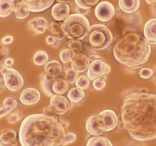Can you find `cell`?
Segmentation results:
<instances>
[{
    "label": "cell",
    "mask_w": 156,
    "mask_h": 146,
    "mask_svg": "<svg viewBox=\"0 0 156 146\" xmlns=\"http://www.w3.org/2000/svg\"><path fill=\"white\" fill-rule=\"evenodd\" d=\"M123 127L134 140L156 138V94L133 92L123 100L120 112Z\"/></svg>",
    "instance_id": "obj_1"
},
{
    "label": "cell",
    "mask_w": 156,
    "mask_h": 146,
    "mask_svg": "<svg viewBox=\"0 0 156 146\" xmlns=\"http://www.w3.org/2000/svg\"><path fill=\"white\" fill-rule=\"evenodd\" d=\"M67 124L44 113L31 114L24 120L19 130L21 146L63 145Z\"/></svg>",
    "instance_id": "obj_2"
},
{
    "label": "cell",
    "mask_w": 156,
    "mask_h": 146,
    "mask_svg": "<svg viewBox=\"0 0 156 146\" xmlns=\"http://www.w3.org/2000/svg\"><path fill=\"white\" fill-rule=\"evenodd\" d=\"M151 46L146 37L136 33H129L117 41L114 47V56L120 64L137 68L148 62Z\"/></svg>",
    "instance_id": "obj_3"
},
{
    "label": "cell",
    "mask_w": 156,
    "mask_h": 146,
    "mask_svg": "<svg viewBox=\"0 0 156 146\" xmlns=\"http://www.w3.org/2000/svg\"><path fill=\"white\" fill-rule=\"evenodd\" d=\"M63 27L69 39L83 40L86 38L90 28L88 18L80 14L69 15L63 22Z\"/></svg>",
    "instance_id": "obj_4"
},
{
    "label": "cell",
    "mask_w": 156,
    "mask_h": 146,
    "mask_svg": "<svg viewBox=\"0 0 156 146\" xmlns=\"http://www.w3.org/2000/svg\"><path fill=\"white\" fill-rule=\"evenodd\" d=\"M113 35L110 29L104 24H94L90 27L86 36L87 43L91 49L104 50L111 46Z\"/></svg>",
    "instance_id": "obj_5"
},
{
    "label": "cell",
    "mask_w": 156,
    "mask_h": 146,
    "mask_svg": "<svg viewBox=\"0 0 156 146\" xmlns=\"http://www.w3.org/2000/svg\"><path fill=\"white\" fill-rule=\"evenodd\" d=\"M48 85L50 86L44 88V90L47 94L52 97L54 95H63L69 90L70 87L69 83L66 79L61 78H51L47 76L42 82V87L47 86Z\"/></svg>",
    "instance_id": "obj_6"
},
{
    "label": "cell",
    "mask_w": 156,
    "mask_h": 146,
    "mask_svg": "<svg viewBox=\"0 0 156 146\" xmlns=\"http://www.w3.org/2000/svg\"><path fill=\"white\" fill-rule=\"evenodd\" d=\"M1 75L4 77L5 87L11 91H17L24 85V79L17 70L4 65L1 68Z\"/></svg>",
    "instance_id": "obj_7"
},
{
    "label": "cell",
    "mask_w": 156,
    "mask_h": 146,
    "mask_svg": "<svg viewBox=\"0 0 156 146\" xmlns=\"http://www.w3.org/2000/svg\"><path fill=\"white\" fill-rule=\"evenodd\" d=\"M85 128L88 132L95 136H100L106 132L107 123L100 116H92L89 117L85 123Z\"/></svg>",
    "instance_id": "obj_8"
},
{
    "label": "cell",
    "mask_w": 156,
    "mask_h": 146,
    "mask_svg": "<svg viewBox=\"0 0 156 146\" xmlns=\"http://www.w3.org/2000/svg\"><path fill=\"white\" fill-rule=\"evenodd\" d=\"M111 68L101 59L98 58L92 60L88 70V77L91 80H96L98 78L108 74Z\"/></svg>",
    "instance_id": "obj_9"
},
{
    "label": "cell",
    "mask_w": 156,
    "mask_h": 146,
    "mask_svg": "<svg viewBox=\"0 0 156 146\" xmlns=\"http://www.w3.org/2000/svg\"><path fill=\"white\" fill-rule=\"evenodd\" d=\"M115 15L114 5L109 2H102L95 8V16L99 21H109Z\"/></svg>",
    "instance_id": "obj_10"
},
{
    "label": "cell",
    "mask_w": 156,
    "mask_h": 146,
    "mask_svg": "<svg viewBox=\"0 0 156 146\" xmlns=\"http://www.w3.org/2000/svg\"><path fill=\"white\" fill-rule=\"evenodd\" d=\"M50 105L59 116L63 115L72 108V103L63 95H54L50 99Z\"/></svg>",
    "instance_id": "obj_11"
},
{
    "label": "cell",
    "mask_w": 156,
    "mask_h": 146,
    "mask_svg": "<svg viewBox=\"0 0 156 146\" xmlns=\"http://www.w3.org/2000/svg\"><path fill=\"white\" fill-rule=\"evenodd\" d=\"M41 94L37 89L33 88H26L20 96V100L25 106H32L39 102Z\"/></svg>",
    "instance_id": "obj_12"
},
{
    "label": "cell",
    "mask_w": 156,
    "mask_h": 146,
    "mask_svg": "<svg viewBox=\"0 0 156 146\" xmlns=\"http://www.w3.org/2000/svg\"><path fill=\"white\" fill-rule=\"evenodd\" d=\"M90 59L85 55L81 53H76L74 59L71 62V66L73 70L78 73L84 72L88 70L90 66Z\"/></svg>",
    "instance_id": "obj_13"
},
{
    "label": "cell",
    "mask_w": 156,
    "mask_h": 146,
    "mask_svg": "<svg viewBox=\"0 0 156 146\" xmlns=\"http://www.w3.org/2000/svg\"><path fill=\"white\" fill-rule=\"evenodd\" d=\"M56 0H24L31 12H41L48 9Z\"/></svg>",
    "instance_id": "obj_14"
},
{
    "label": "cell",
    "mask_w": 156,
    "mask_h": 146,
    "mask_svg": "<svg viewBox=\"0 0 156 146\" xmlns=\"http://www.w3.org/2000/svg\"><path fill=\"white\" fill-rule=\"evenodd\" d=\"M70 12V8L68 4L56 3L52 9V16L56 21H65L69 17Z\"/></svg>",
    "instance_id": "obj_15"
},
{
    "label": "cell",
    "mask_w": 156,
    "mask_h": 146,
    "mask_svg": "<svg viewBox=\"0 0 156 146\" xmlns=\"http://www.w3.org/2000/svg\"><path fill=\"white\" fill-rule=\"evenodd\" d=\"M17 132L12 129H3L0 135V144L1 146L16 145Z\"/></svg>",
    "instance_id": "obj_16"
},
{
    "label": "cell",
    "mask_w": 156,
    "mask_h": 146,
    "mask_svg": "<svg viewBox=\"0 0 156 146\" xmlns=\"http://www.w3.org/2000/svg\"><path fill=\"white\" fill-rule=\"evenodd\" d=\"M99 116H101L106 122V132H110V131L113 130L118 125V118L117 116V114L112 109H106V110L102 111L101 113H100Z\"/></svg>",
    "instance_id": "obj_17"
},
{
    "label": "cell",
    "mask_w": 156,
    "mask_h": 146,
    "mask_svg": "<svg viewBox=\"0 0 156 146\" xmlns=\"http://www.w3.org/2000/svg\"><path fill=\"white\" fill-rule=\"evenodd\" d=\"M47 27H48V23L47 19L44 17H37L34 18L29 21L27 24V27L30 30L34 32L36 34L44 33Z\"/></svg>",
    "instance_id": "obj_18"
},
{
    "label": "cell",
    "mask_w": 156,
    "mask_h": 146,
    "mask_svg": "<svg viewBox=\"0 0 156 146\" xmlns=\"http://www.w3.org/2000/svg\"><path fill=\"white\" fill-rule=\"evenodd\" d=\"M46 75L51 78H56L62 71L61 63L56 60H52L47 62L44 66Z\"/></svg>",
    "instance_id": "obj_19"
},
{
    "label": "cell",
    "mask_w": 156,
    "mask_h": 146,
    "mask_svg": "<svg viewBox=\"0 0 156 146\" xmlns=\"http://www.w3.org/2000/svg\"><path fill=\"white\" fill-rule=\"evenodd\" d=\"M144 35L149 43L156 45V18L147 21L144 27Z\"/></svg>",
    "instance_id": "obj_20"
},
{
    "label": "cell",
    "mask_w": 156,
    "mask_h": 146,
    "mask_svg": "<svg viewBox=\"0 0 156 146\" xmlns=\"http://www.w3.org/2000/svg\"><path fill=\"white\" fill-rule=\"evenodd\" d=\"M119 6L125 13L132 14L139 9L140 0H119Z\"/></svg>",
    "instance_id": "obj_21"
},
{
    "label": "cell",
    "mask_w": 156,
    "mask_h": 146,
    "mask_svg": "<svg viewBox=\"0 0 156 146\" xmlns=\"http://www.w3.org/2000/svg\"><path fill=\"white\" fill-rule=\"evenodd\" d=\"M15 10L13 0H0V17L5 18L12 15Z\"/></svg>",
    "instance_id": "obj_22"
},
{
    "label": "cell",
    "mask_w": 156,
    "mask_h": 146,
    "mask_svg": "<svg viewBox=\"0 0 156 146\" xmlns=\"http://www.w3.org/2000/svg\"><path fill=\"white\" fill-rule=\"evenodd\" d=\"M50 31L56 39L62 40L67 37L63 27V23L52 22L50 26Z\"/></svg>",
    "instance_id": "obj_23"
},
{
    "label": "cell",
    "mask_w": 156,
    "mask_h": 146,
    "mask_svg": "<svg viewBox=\"0 0 156 146\" xmlns=\"http://www.w3.org/2000/svg\"><path fill=\"white\" fill-rule=\"evenodd\" d=\"M30 9L24 2L15 4L14 15L18 19H25L30 15Z\"/></svg>",
    "instance_id": "obj_24"
},
{
    "label": "cell",
    "mask_w": 156,
    "mask_h": 146,
    "mask_svg": "<svg viewBox=\"0 0 156 146\" xmlns=\"http://www.w3.org/2000/svg\"><path fill=\"white\" fill-rule=\"evenodd\" d=\"M85 96V93L83 90L79 88H73L68 92V97L73 103H79L82 101Z\"/></svg>",
    "instance_id": "obj_25"
},
{
    "label": "cell",
    "mask_w": 156,
    "mask_h": 146,
    "mask_svg": "<svg viewBox=\"0 0 156 146\" xmlns=\"http://www.w3.org/2000/svg\"><path fill=\"white\" fill-rule=\"evenodd\" d=\"M87 146H113V144L106 137L94 136L89 138Z\"/></svg>",
    "instance_id": "obj_26"
},
{
    "label": "cell",
    "mask_w": 156,
    "mask_h": 146,
    "mask_svg": "<svg viewBox=\"0 0 156 146\" xmlns=\"http://www.w3.org/2000/svg\"><path fill=\"white\" fill-rule=\"evenodd\" d=\"M49 56L44 50H39L34 56V62L37 65H45L48 62Z\"/></svg>",
    "instance_id": "obj_27"
},
{
    "label": "cell",
    "mask_w": 156,
    "mask_h": 146,
    "mask_svg": "<svg viewBox=\"0 0 156 146\" xmlns=\"http://www.w3.org/2000/svg\"><path fill=\"white\" fill-rule=\"evenodd\" d=\"M76 52L69 48L64 49L60 53V59L63 63H69L72 62V61L74 59L76 56Z\"/></svg>",
    "instance_id": "obj_28"
},
{
    "label": "cell",
    "mask_w": 156,
    "mask_h": 146,
    "mask_svg": "<svg viewBox=\"0 0 156 146\" xmlns=\"http://www.w3.org/2000/svg\"><path fill=\"white\" fill-rule=\"evenodd\" d=\"M68 47L69 48L73 50L76 53H79L82 50H83V43L81 41V40L78 39H70L68 41Z\"/></svg>",
    "instance_id": "obj_29"
},
{
    "label": "cell",
    "mask_w": 156,
    "mask_h": 146,
    "mask_svg": "<svg viewBox=\"0 0 156 146\" xmlns=\"http://www.w3.org/2000/svg\"><path fill=\"white\" fill-rule=\"evenodd\" d=\"M98 2L99 0H76L78 7L85 10H88L93 6L96 5Z\"/></svg>",
    "instance_id": "obj_30"
},
{
    "label": "cell",
    "mask_w": 156,
    "mask_h": 146,
    "mask_svg": "<svg viewBox=\"0 0 156 146\" xmlns=\"http://www.w3.org/2000/svg\"><path fill=\"white\" fill-rule=\"evenodd\" d=\"M76 85L77 88H80V89L85 90L88 89V87L90 85V78L87 76L81 75L78 78V79L76 82Z\"/></svg>",
    "instance_id": "obj_31"
},
{
    "label": "cell",
    "mask_w": 156,
    "mask_h": 146,
    "mask_svg": "<svg viewBox=\"0 0 156 146\" xmlns=\"http://www.w3.org/2000/svg\"><path fill=\"white\" fill-rule=\"evenodd\" d=\"M17 106H18V102L16 99L12 96L5 97L3 100V106L9 110L12 111L17 107Z\"/></svg>",
    "instance_id": "obj_32"
},
{
    "label": "cell",
    "mask_w": 156,
    "mask_h": 146,
    "mask_svg": "<svg viewBox=\"0 0 156 146\" xmlns=\"http://www.w3.org/2000/svg\"><path fill=\"white\" fill-rule=\"evenodd\" d=\"M78 75L79 73L73 70V68H69L67 70L65 73V79L69 84H73L76 82L78 79Z\"/></svg>",
    "instance_id": "obj_33"
},
{
    "label": "cell",
    "mask_w": 156,
    "mask_h": 146,
    "mask_svg": "<svg viewBox=\"0 0 156 146\" xmlns=\"http://www.w3.org/2000/svg\"><path fill=\"white\" fill-rule=\"evenodd\" d=\"M9 50L6 47H5L2 43L0 45V65L2 68L5 65V61L7 59V56H9Z\"/></svg>",
    "instance_id": "obj_34"
},
{
    "label": "cell",
    "mask_w": 156,
    "mask_h": 146,
    "mask_svg": "<svg viewBox=\"0 0 156 146\" xmlns=\"http://www.w3.org/2000/svg\"><path fill=\"white\" fill-rule=\"evenodd\" d=\"M105 79L106 77L105 75L101 76V77L98 78V79L94 80V87L96 90L98 91H101V90H103L104 88L106 86V82H105Z\"/></svg>",
    "instance_id": "obj_35"
},
{
    "label": "cell",
    "mask_w": 156,
    "mask_h": 146,
    "mask_svg": "<svg viewBox=\"0 0 156 146\" xmlns=\"http://www.w3.org/2000/svg\"><path fill=\"white\" fill-rule=\"evenodd\" d=\"M23 118V114L22 113L18 111V112L15 113H12L8 117V121L9 123H15L17 122H18L19 120H21Z\"/></svg>",
    "instance_id": "obj_36"
},
{
    "label": "cell",
    "mask_w": 156,
    "mask_h": 146,
    "mask_svg": "<svg viewBox=\"0 0 156 146\" xmlns=\"http://www.w3.org/2000/svg\"><path fill=\"white\" fill-rule=\"evenodd\" d=\"M153 73H154L153 70L151 69V68H143L140 70V75L142 78L147 79V78H149L152 77V75H153Z\"/></svg>",
    "instance_id": "obj_37"
},
{
    "label": "cell",
    "mask_w": 156,
    "mask_h": 146,
    "mask_svg": "<svg viewBox=\"0 0 156 146\" xmlns=\"http://www.w3.org/2000/svg\"><path fill=\"white\" fill-rule=\"evenodd\" d=\"M43 113L46 114V115H47V116H53V117H55V118L59 119V115L56 113V110L54 109V108H53L50 104L48 106H47L45 109H44V113Z\"/></svg>",
    "instance_id": "obj_38"
},
{
    "label": "cell",
    "mask_w": 156,
    "mask_h": 146,
    "mask_svg": "<svg viewBox=\"0 0 156 146\" xmlns=\"http://www.w3.org/2000/svg\"><path fill=\"white\" fill-rule=\"evenodd\" d=\"M76 140V134L73 133V132H69V133H67L66 137V141L65 142H64L63 145H66V144L75 142Z\"/></svg>",
    "instance_id": "obj_39"
},
{
    "label": "cell",
    "mask_w": 156,
    "mask_h": 146,
    "mask_svg": "<svg viewBox=\"0 0 156 146\" xmlns=\"http://www.w3.org/2000/svg\"><path fill=\"white\" fill-rule=\"evenodd\" d=\"M13 41V37L12 36H6L2 38V44H9Z\"/></svg>",
    "instance_id": "obj_40"
},
{
    "label": "cell",
    "mask_w": 156,
    "mask_h": 146,
    "mask_svg": "<svg viewBox=\"0 0 156 146\" xmlns=\"http://www.w3.org/2000/svg\"><path fill=\"white\" fill-rule=\"evenodd\" d=\"M11 111L7 109L6 108H5L4 106H2L1 109H0V117H3L4 116H6L7 114H9Z\"/></svg>",
    "instance_id": "obj_41"
},
{
    "label": "cell",
    "mask_w": 156,
    "mask_h": 146,
    "mask_svg": "<svg viewBox=\"0 0 156 146\" xmlns=\"http://www.w3.org/2000/svg\"><path fill=\"white\" fill-rule=\"evenodd\" d=\"M47 43L48 44H50V45H53V44L55 43L56 42V38L54 37V36H48L47 37Z\"/></svg>",
    "instance_id": "obj_42"
},
{
    "label": "cell",
    "mask_w": 156,
    "mask_h": 146,
    "mask_svg": "<svg viewBox=\"0 0 156 146\" xmlns=\"http://www.w3.org/2000/svg\"><path fill=\"white\" fill-rule=\"evenodd\" d=\"M13 63L14 60L12 59H11V58H8V59H6V60L5 61V65H6V66L11 67L13 65Z\"/></svg>",
    "instance_id": "obj_43"
},
{
    "label": "cell",
    "mask_w": 156,
    "mask_h": 146,
    "mask_svg": "<svg viewBox=\"0 0 156 146\" xmlns=\"http://www.w3.org/2000/svg\"><path fill=\"white\" fill-rule=\"evenodd\" d=\"M0 82H1V88H0V91H2L4 88L5 87V83L4 81V77H3L2 75H1V77H0Z\"/></svg>",
    "instance_id": "obj_44"
},
{
    "label": "cell",
    "mask_w": 156,
    "mask_h": 146,
    "mask_svg": "<svg viewBox=\"0 0 156 146\" xmlns=\"http://www.w3.org/2000/svg\"><path fill=\"white\" fill-rule=\"evenodd\" d=\"M77 11L79 12V14H80V15H85V14H87V13H88V10L82 9H81V8H78Z\"/></svg>",
    "instance_id": "obj_45"
},
{
    "label": "cell",
    "mask_w": 156,
    "mask_h": 146,
    "mask_svg": "<svg viewBox=\"0 0 156 146\" xmlns=\"http://www.w3.org/2000/svg\"><path fill=\"white\" fill-rule=\"evenodd\" d=\"M58 2V3H63V4H68V3L71 2L72 0H56Z\"/></svg>",
    "instance_id": "obj_46"
},
{
    "label": "cell",
    "mask_w": 156,
    "mask_h": 146,
    "mask_svg": "<svg viewBox=\"0 0 156 146\" xmlns=\"http://www.w3.org/2000/svg\"><path fill=\"white\" fill-rule=\"evenodd\" d=\"M148 4H154V3H156V0H145Z\"/></svg>",
    "instance_id": "obj_47"
}]
</instances>
